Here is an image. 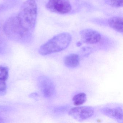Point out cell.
Wrapping results in <instances>:
<instances>
[{
	"label": "cell",
	"instance_id": "cell-12",
	"mask_svg": "<svg viewBox=\"0 0 123 123\" xmlns=\"http://www.w3.org/2000/svg\"><path fill=\"white\" fill-rule=\"evenodd\" d=\"M9 76V70L7 67L0 66V82H6Z\"/></svg>",
	"mask_w": 123,
	"mask_h": 123
},
{
	"label": "cell",
	"instance_id": "cell-11",
	"mask_svg": "<svg viewBox=\"0 0 123 123\" xmlns=\"http://www.w3.org/2000/svg\"><path fill=\"white\" fill-rule=\"evenodd\" d=\"M73 104L75 106H79L85 103L87 100V95L83 92L80 93L74 96L73 98Z\"/></svg>",
	"mask_w": 123,
	"mask_h": 123
},
{
	"label": "cell",
	"instance_id": "cell-5",
	"mask_svg": "<svg viewBox=\"0 0 123 123\" xmlns=\"http://www.w3.org/2000/svg\"><path fill=\"white\" fill-rule=\"evenodd\" d=\"M46 8L50 12L60 14H66L72 10V6L68 0H49Z\"/></svg>",
	"mask_w": 123,
	"mask_h": 123
},
{
	"label": "cell",
	"instance_id": "cell-2",
	"mask_svg": "<svg viewBox=\"0 0 123 123\" xmlns=\"http://www.w3.org/2000/svg\"><path fill=\"white\" fill-rule=\"evenodd\" d=\"M72 40L70 34L61 33L55 36L42 45L39 49V53L44 56L62 51L69 46Z\"/></svg>",
	"mask_w": 123,
	"mask_h": 123
},
{
	"label": "cell",
	"instance_id": "cell-10",
	"mask_svg": "<svg viewBox=\"0 0 123 123\" xmlns=\"http://www.w3.org/2000/svg\"><path fill=\"white\" fill-rule=\"evenodd\" d=\"M108 24L111 28L120 33H123V20L122 18L114 17L109 19Z\"/></svg>",
	"mask_w": 123,
	"mask_h": 123
},
{
	"label": "cell",
	"instance_id": "cell-16",
	"mask_svg": "<svg viewBox=\"0 0 123 123\" xmlns=\"http://www.w3.org/2000/svg\"><path fill=\"white\" fill-rule=\"evenodd\" d=\"M82 45V43L80 42H78L77 43V46L78 47H80V46H81Z\"/></svg>",
	"mask_w": 123,
	"mask_h": 123
},
{
	"label": "cell",
	"instance_id": "cell-4",
	"mask_svg": "<svg viewBox=\"0 0 123 123\" xmlns=\"http://www.w3.org/2000/svg\"><path fill=\"white\" fill-rule=\"evenodd\" d=\"M39 89L46 98H53L56 95V87L54 82L50 78L45 76H40L38 79Z\"/></svg>",
	"mask_w": 123,
	"mask_h": 123
},
{
	"label": "cell",
	"instance_id": "cell-9",
	"mask_svg": "<svg viewBox=\"0 0 123 123\" xmlns=\"http://www.w3.org/2000/svg\"><path fill=\"white\" fill-rule=\"evenodd\" d=\"M80 57L78 55L71 54L64 57L63 60L64 64L67 67L74 68L77 67L80 64Z\"/></svg>",
	"mask_w": 123,
	"mask_h": 123
},
{
	"label": "cell",
	"instance_id": "cell-14",
	"mask_svg": "<svg viewBox=\"0 0 123 123\" xmlns=\"http://www.w3.org/2000/svg\"><path fill=\"white\" fill-rule=\"evenodd\" d=\"M92 52V49L90 47H85L82 48L81 50V52L82 54H83L84 56H88V55L90 54Z\"/></svg>",
	"mask_w": 123,
	"mask_h": 123
},
{
	"label": "cell",
	"instance_id": "cell-13",
	"mask_svg": "<svg viewBox=\"0 0 123 123\" xmlns=\"http://www.w3.org/2000/svg\"><path fill=\"white\" fill-rule=\"evenodd\" d=\"M105 2L106 5L113 7H123V0H105Z\"/></svg>",
	"mask_w": 123,
	"mask_h": 123
},
{
	"label": "cell",
	"instance_id": "cell-6",
	"mask_svg": "<svg viewBox=\"0 0 123 123\" xmlns=\"http://www.w3.org/2000/svg\"><path fill=\"white\" fill-rule=\"evenodd\" d=\"M95 112L94 108L91 106H81L72 108L69 115L77 121H84L92 117Z\"/></svg>",
	"mask_w": 123,
	"mask_h": 123
},
{
	"label": "cell",
	"instance_id": "cell-1",
	"mask_svg": "<svg viewBox=\"0 0 123 123\" xmlns=\"http://www.w3.org/2000/svg\"><path fill=\"white\" fill-rule=\"evenodd\" d=\"M37 16V5L34 0H27L23 3L16 16L20 26L26 34L34 29Z\"/></svg>",
	"mask_w": 123,
	"mask_h": 123
},
{
	"label": "cell",
	"instance_id": "cell-8",
	"mask_svg": "<svg viewBox=\"0 0 123 123\" xmlns=\"http://www.w3.org/2000/svg\"><path fill=\"white\" fill-rule=\"evenodd\" d=\"M100 111L103 114L119 122L123 121V109L120 106L111 108L105 107L101 108Z\"/></svg>",
	"mask_w": 123,
	"mask_h": 123
},
{
	"label": "cell",
	"instance_id": "cell-17",
	"mask_svg": "<svg viewBox=\"0 0 123 123\" xmlns=\"http://www.w3.org/2000/svg\"><path fill=\"white\" fill-rule=\"evenodd\" d=\"M1 121V119L0 118V121Z\"/></svg>",
	"mask_w": 123,
	"mask_h": 123
},
{
	"label": "cell",
	"instance_id": "cell-15",
	"mask_svg": "<svg viewBox=\"0 0 123 123\" xmlns=\"http://www.w3.org/2000/svg\"><path fill=\"white\" fill-rule=\"evenodd\" d=\"M68 107L67 106H60V107H57L55 109V112H64L67 111L68 109Z\"/></svg>",
	"mask_w": 123,
	"mask_h": 123
},
{
	"label": "cell",
	"instance_id": "cell-3",
	"mask_svg": "<svg viewBox=\"0 0 123 123\" xmlns=\"http://www.w3.org/2000/svg\"><path fill=\"white\" fill-rule=\"evenodd\" d=\"M4 31L8 36L14 39L21 38L26 34L20 26L16 16L11 17L6 21Z\"/></svg>",
	"mask_w": 123,
	"mask_h": 123
},
{
	"label": "cell",
	"instance_id": "cell-7",
	"mask_svg": "<svg viewBox=\"0 0 123 123\" xmlns=\"http://www.w3.org/2000/svg\"><path fill=\"white\" fill-rule=\"evenodd\" d=\"M81 40L88 44H95L101 39V36L98 31L91 29H85L80 32Z\"/></svg>",
	"mask_w": 123,
	"mask_h": 123
}]
</instances>
